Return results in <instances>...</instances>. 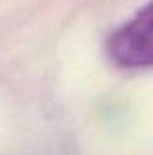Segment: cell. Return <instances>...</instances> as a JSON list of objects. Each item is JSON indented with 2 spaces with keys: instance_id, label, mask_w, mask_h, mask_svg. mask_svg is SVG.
<instances>
[{
  "instance_id": "1",
  "label": "cell",
  "mask_w": 153,
  "mask_h": 155,
  "mask_svg": "<svg viewBox=\"0 0 153 155\" xmlns=\"http://www.w3.org/2000/svg\"><path fill=\"white\" fill-rule=\"evenodd\" d=\"M151 33V2H146L108 35V58L126 71L150 69L153 63Z\"/></svg>"
}]
</instances>
